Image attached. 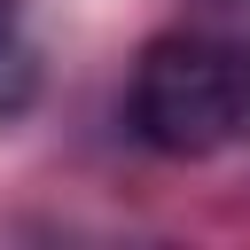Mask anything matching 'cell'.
<instances>
[{"label": "cell", "mask_w": 250, "mask_h": 250, "mask_svg": "<svg viewBox=\"0 0 250 250\" xmlns=\"http://www.w3.org/2000/svg\"><path fill=\"white\" fill-rule=\"evenodd\" d=\"M133 133L164 156H219L250 141V31L148 39L133 70Z\"/></svg>", "instance_id": "obj_1"}, {"label": "cell", "mask_w": 250, "mask_h": 250, "mask_svg": "<svg viewBox=\"0 0 250 250\" xmlns=\"http://www.w3.org/2000/svg\"><path fill=\"white\" fill-rule=\"evenodd\" d=\"M31 102H39V47L23 39V23H8L0 31V125L23 117Z\"/></svg>", "instance_id": "obj_2"}, {"label": "cell", "mask_w": 250, "mask_h": 250, "mask_svg": "<svg viewBox=\"0 0 250 250\" xmlns=\"http://www.w3.org/2000/svg\"><path fill=\"white\" fill-rule=\"evenodd\" d=\"M211 16H227V23H250V0H203Z\"/></svg>", "instance_id": "obj_3"}, {"label": "cell", "mask_w": 250, "mask_h": 250, "mask_svg": "<svg viewBox=\"0 0 250 250\" xmlns=\"http://www.w3.org/2000/svg\"><path fill=\"white\" fill-rule=\"evenodd\" d=\"M8 23H16V0H0V31H8Z\"/></svg>", "instance_id": "obj_4"}]
</instances>
